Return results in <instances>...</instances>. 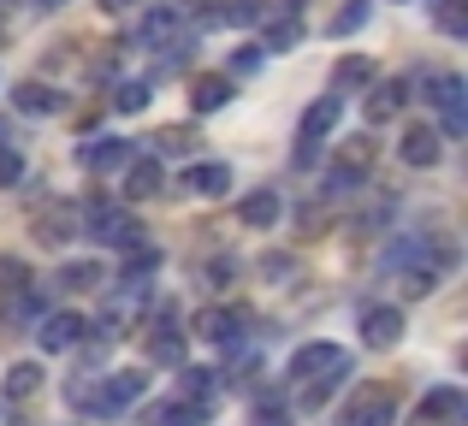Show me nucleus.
I'll return each mask as SVG.
<instances>
[{
    "instance_id": "7",
    "label": "nucleus",
    "mask_w": 468,
    "mask_h": 426,
    "mask_svg": "<svg viewBox=\"0 0 468 426\" xmlns=\"http://www.w3.org/2000/svg\"><path fill=\"white\" fill-rule=\"evenodd\" d=\"M131 161H137V149L119 142V137H95V142H83V149H78L83 172H113V166H131Z\"/></svg>"
},
{
    "instance_id": "36",
    "label": "nucleus",
    "mask_w": 468,
    "mask_h": 426,
    "mask_svg": "<svg viewBox=\"0 0 468 426\" xmlns=\"http://www.w3.org/2000/svg\"><path fill=\"white\" fill-rule=\"evenodd\" d=\"M149 349H154V361H178V356H184V344H178V338H172V332H160Z\"/></svg>"
},
{
    "instance_id": "12",
    "label": "nucleus",
    "mask_w": 468,
    "mask_h": 426,
    "mask_svg": "<svg viewBox=\"0 0 468 426\" xmlns=\"http://www.w3.org/2000/svg\"><path fill=\"white\" fill-rule=\"evenodd\" d=\"M184 190H190V196H202V202L226 196V190H231V166H219V161L190 166V172H184Z\"/></svg>"
},
{
    "instance_id": "4",
    "label": "nucleus",
    "mask_w": 468,
    "mask_h": 426,
    "mask_svg": "<svg viewBox=\"0 0 468 426\" xmlns=\"http://www.w3.org/2000/svg\"><path fill=\"white\" fill-rule=\"evenodd\" d=\"M344 379L350 373V356H344L338 344H303L297 356H291V368H285V379L291 385H314V379Z\"/></svg>"
},
{
    "instance_id": "18",
    "label": "nucleus",
    "mask_w": 468,
    "mask_h": 426,
    "mask_svg": "<svg viewBox=\"0 0 468 426\" xmlns=\"http://www.w3.org/2000/svg\"><path fill=\"white\" fill-rule=\"evenodd\" d=\"M238 326H243V308H202V314H196V332H202V338H219V344H231V338H238Z\"/></svg>"
},
{
    "instance_id": "35",
    "label": "nucleus",
    "mask_w": 468,
    "mask_h": 426,
    "mask_svg": "<svg viewBox=\"0 0 468 426\" xmlns=\"http://www.w3.org/2000/svg\"><path fill=\"white\" fill-rule=\"evenodd\" d=\"M154 266H160V255L143 249V255H131V261H125V278H143V273H154Z\"/></svg>"
},
{
    "instance_id": "14",
    "label": "nucleus",
    "mask_w": 468,
    "mask_h": 426,
    "mask_svg": "<svg viewBox=\"0 0 468 426\" xmlns=\"http://www.w3.org/2000/svg\"><path fill=\"white\" fill-rule=\"evenodd\" d=\"M403 83H367V125H391L403 113Z\"/></svg>"
},
{
    "instance_id": "39",
    "label": "nucleus",
    "mask_w": 468,
    "mask_h": 426,
    "mask_svg": "<svg viewBox=\"0 0 468 426\" xmlns=\"http://www.w3.org/2000/svg\"><path fill=\"white\" fill-rule=\"evenodd\" d=\"M36 6H48V12H54V6H66V0H36Z\"/></svg>"
},
{
    "instance_id": "25",
    "label": "nucleus",
    "mask_w": 468,
    "mask_h": 426,
    "mask_svg": "<svg viewBox=\"0 0 468 426\" xmlns=\"http://www.w3.org/2000/svg\"><path fill=\"white\" fill-rule=\"evenodd\" d=\"M59 285L66 290H90V285H101V266L95 261H71V266H59Z\"/></svg>"
},
{
    "instance_id": "29",
    "label": "nucleus",
    "mask_w": 468,
    "mask_h": 426,
    "mask_svg": "<svg viewBox=\"0 0 468 426\" xmlns=\"http://www.w3.org/2000/svg\"><path fill=\"white\" fill-rule=\"evenodd\" d=\"M439 30H445V36H468V12H463V0H439Z\"/></svg>"
},
{
    "instance_id": "15",
    "label": "nucleus",
    "mask_w": 468,
    "mask_h": 426,
    "mask_svg": "<svg viewBox=\"0 0 468 426\" xmlns=\"http://www.w3.org/2000/svg\"><path fill=\"white\" fill-rule=\"evenodd\" d=\"M279 213H285L279 190H250V196L238 202V219H243V225H279Z\"/></svg>"
},
{
    "instance_id": "20",
    "label": "nucleus",
    "mask_w": 468,
    "mask_h": 426,
    "mask_svg": "<svg viewBox=\"0 0 468 426\" xmlns=\"http://www.w3.org/2000/svg\"><path fill=\"white\" fill-rule=\"evenodd\" d=\"M12 107H18V113H42L48 119V113H59V95L48 89V83L30 78V83H18V89H12Z\"/></svg>"
},
{
    "instance_id": "21",
    "label": "nucleus",
    "mask_w": 468,
    "mask_h": 426,
    "mask_svg": "<svg viewBox=\"0 0 468 426\" xmlns=\"http://www.w3.org/2000/svg\"><path fill=\"white\" fill-rule=\"evenodd\" d=\"M190 101H196V113H219V107L231 101V78H202Z\"/></svg>"
},
{
    "instance_id": "38",
    "label": "nucleus",
    "mask_w": 468,
    "mask_h": 426,
    "mask_svg": "<svg viewBox=\"0 0 468 426\" xmlns=\"http://www.w3.org/2000/svg\"><path fill=\"white\" fill-rule=\"evenodd\" d=\"M125 6H137V0H101V12H125Z\"/></svg>"
},
{
    "instance_id": "10",
    "label": "nucleus",
    "mask_w": 468,
    "mask_h": 426,
    "mask_svg": "<svg viewBox=\"0 0 468 426\" xmlns=\"http://www.w3.org/2000/svg\"><path fill=\"white\" fill-rule=\"evenodd\" d=\"M83 332H90V320H83V314H48V320L36 326V344H42L48 356H59V349H71Z\"/></svg>"
},
{
    "instance_id": "32",
    "label": "nucleus",
    "mask_w": 468,
    "mask_h": 426,
    "mask_svg": "<svg viewBox=\"0 0 468 426\" xmlns=\"http://www.w3.org/2000/svg\"><path fill=\"white\" fill-rule=\"evenodd\" d=\"M190 142H196L190 130H178V125H172V130H160V137H154V149H160V154H184Z\"/></svg>"
},
{
    "instance_id": "2",
    "label": "nucleus",
    "mask_w": 468,
    "mask_h": 426,
    "mask_svg": "<svg viewBox=\"0 0 468 426\" xmlns=\"http://www.w3.org/2000/svg\"><path fill=\"white\" fill-rule=\"evenodd\" d=\"M374 178V137H344L338 154H332V172H326V190L344 196V190L367 184Z\"/></svg>"
},
{
    "instance_id": "24",
    "label": "nucleus",
    "mask_w": 468,
    "mask_h": 426,
    "mask_svg": "<svg viewBox=\"0 0 468 426\" xmlns=\"http://www.w3.org/2000/svg\"><path fill=\"white\" fill-rule=\"evenodd\" d=\"M207 18L214 24H255L261 18V0H226V6H214Z\"/></svg>"
},
{
    "instance_id": "19",
    "label": "nucleus",
    "mask_w": 468,
    "mask_h": 426,
    "mask_svg": "<svg viewBox=\"0 0 468 426\" xmlns=\"http://www.w3.org/2000/svg\"><path fill=\"white\" fill-rule=\"evenodd\" d=\"M36 237H42V243H71V237H78V213L54 202L48 213H36Z\"/></svg>"
},
{
    "instance_id": "11",
    "label": "nucleus",
    "mask_w": 468,
    "mask_h": 426,
    "mask_svg": "<svg viewBox=\"0 0 468 426\" xmlns=\"http://www.w3.org/2000/svg\"><path fill=\"white\" fill-rule=\"evenodd\" d=\"M403 338V314L398 308H367L362 314V344L367 349H391Z\"/></svg>"
},
{
    "instance_id": "5",
    "label": "nucleus",
    "mask_w": 468,
    "mask_h": 426,
    "mask_svg": "<svg viewBox=\"0 0 468 426\" xmlns=\"http://www.w3.org/2000/svg\"><path fill=\"white\" fill-rule=\"evenodd\" d=\"M421 89H433L427 101L445 113V137H463L468 130V101H463V78L457 71H433V78H421Z\"/></svg>"
},
{
    "instance_id": "30",
    "label": "nucleus",
    "mask_w": 468,
    "mask_h": 426,
    "mask_svg": "<svg viewBox=\"0 0 468 426\" xmlns=\"http://www.w3.org/2000/svg\"><path fill=\"white\" fill-rule=\"evenodd\" d=\"M362 24H367V0H350V6L332 18V36H350V30H362Z\"/></svg>"
},
{
    "instance_id": "23",
    "label": "nucleus",
    "mask_w": 468,
    "mask_h": 426,
    "mask_svg": "<svg viewBox=\"0 0 468 426\" xmlns=\"http://www.w3.org/2000/svg\"><path fill=\"white\" fill-rule=\"evenodd\" d=\"M297 42H303V18H297V12H285L279 24H267V42L261 47H279V54H285V47H297Z\"/></svg>"
},
{
    "instance_id": "37",
    "label": "nucleus",
    "mask_w": 468,
    "mask_h": 426,
    "mask_svg": "<svg viewBox=\"0 0 468 426\" xmlns=\"http://www.w3.org/2000/svg\"><path fill=\"white\" fill-rule=\"evenodd\" d=\"M18 178H24V161L12 149H0V184H18Z\"/></svg>"
},
{
    "instance_id": "9",
    "label": "nucleus",
    "mask_w": 468,
    "mask_h": 426,
    "mask_svg": "<svg viewBox=\"0 0 468 426\" xmlns=\"http://www.w3.org/2000/svg\"><path fill=\"white\" fill-rule=\"evenodd\" d=\"M463 403L468 397L457 391V385H439V391H427L421 403H415V426H451L463 415Z\"/></svg>"
},
{
    "instance_id": "1",
    "label": "nucleus",
    "mask_w": 468,
    "mask_h": 426,
    "mask_svg": "<svg viewBox=\"0 0 468 426\" xmlns=\"http://www.w3.org/2000/svg\"><path fill=\"white\" fill-rule=\"evenodd\" d=\"M78 225L90 231V237L101 243V249H137V243L149 237V231L137 225V213L119 208V202H107V196H101V202H90V208L78 213Z\"/></svg>"
},
{
    "instance_id": "8",
    "label": "nucleus",
    "mask_w": 468,
    "mask_h": 426,
    "mask_svg": "<svg viewBox=\"0 0 468 426\" xmlns=\"http://www.w3.org/2000/svg\"><path fill=\"white\" fill-rule=\"evenodd\" d=\"M184 30V6H149L137 18V47H166Z\"/></svg>"
},
{
    "instance_id": "13",
    "label": "nucleus",
    "mask_w": 468,
    "mask_h": 426,
    "mask_svg": "<svg viewBox=\"0 0 468 426\" xmlns=\"http://www.w3.org/2000/svg\"><path fill=\"white\" fill-rule=\"evenodd\" d=\"M338 113H344V107H338V95H320V101L309 107V113H303L297 137H303V142H309V149H314L320 137H332V130H338Z\"/></svg>"
},
{
    "instance_id": "26",
    "label": "nucleus",
    "mask_w": 468,
    "mask_h": 426,
    "mask_svg": "<svg viewBox=\"0 0 468 426\" xmlns=\"http://www.w3.org/2000/svg\"><path fill=\"white\" fill-rule=\"evenodd\" d=\"M207 391H214V373H207V368H184V373H178V397H190V403H202Z\"/></svg>"
},
{
    "instance_id": "22",
    "label": "nucleus",
    "mask_w": 468,
    "mask_h": 426,
    "mask_svg": "<svg viewBox=\"0 0 468 426\" xmlns=\"http://www.w3.org/2000/svg\"><path fill=\"white\" fill-rule=\"evenodd\" d=\"M36 391H42V368H36V361H18V368L6 373V397L24 403V397H36Z\"/></svg>"
},
{
    "instance_id": "6",
    "label": "nucleus",
    "mask_w": 468,
    "mask_h": 426,
    "mask_svg": "<svg viewBox=\"0 0 468 426\" xmlns=\"http://www.w3.org/2000/svg\"><path fill=\"white\" fill-rule=\"evenodd\" d=\"M398 421V397L379 385V391H356V403L338 415V426H391Z\"/></svg>"
},
{
    "instance_id": "16",
    "label": "nucleus",
    "mask_w": 468,
    "mask_h": 426,
    "mask_svg": "<svg viewBox=\"0 0 468 426\" xmlns=\"http://www.w3.org/2000/svg\"><path fill=\"white\" fill-rule=\"evenodd\" d=\"M439 154H445V137H439V130L415 125L410 137H403V161L410 166H439Z\"/></svg>"
},
{
    "instance_id": "31",
    "label": "nucleus",
    "mask_w": 468,
    "mask_h": 426,
    "mask_svg": "<svg viewBox=\"0 0 468 426\" xmlns=\"http://www.w3.org/2000/svg\"><path fill=\"white\" fill-rule=\"evenodd\" d=\"M119 113H143V107H149V83H119Z\"/></svg>"
},
{
    "instance_id": "33",
    "label": "nucleus",
    "mask_w": 468,
    "mask_h": 426,
    "mask_svg": "<svg viewBox=\"0 0 468 426\" xmlns=\"http://www.w3.org/2000/svg\"><path fill=\"white\" fill-rule=\"evenodd\" d=\"M255 426H291V409L285 403H261L255 409Z\"/></svg>"
},
{
    "instance_id": "17",
    "label": "nucleus",
    "mask_w": 468,
    "mask_h": 426,
    "mask_svg": "<svg viewBox=\"0 0 468 426\" xmlns=\"http://www.w3.org/2000/svg\"><path fill=\"white\" fill-rule=\"evenodd\" d=\"M125 196H131V202H149V196H160V161H154V154L131 161V172H125Z\"/></svg>"
},
{
    "instance_id": "3",
    "label": "nucleus",
    "mask_w": 468,
    "mask_h": 426,
    "mask_svg": "<svg viewBox=\"0 0 468 426\" xmlns=\"http://www.w3.org/2000/svg\"><path fill=\"white\" fill-rule=\"evenodd\" d=\"M143 391H149V379H143V373H113V379H101L95 391H83V385H78V391H71V403H90L95 415H125Z\"/></svg>"
},
{
    "instance_id": "34",
    "label": "nucleus",
    "mask_w": 468,
    "mask_h": 426,
    "mask_svg": "<svg viewBox=\"0 0 468 426\" xmlns=\"http://www.w3.org/2000/svg\"><path fill=\"white\" fill-rule=\"evenodd\" d=\"M226 278H238V261H226V255H219V261H207V285L226 290Z\"/></svg>"
},
{
    "instance_id": "28",
    "label": "nucleus",
    "mask_w": 468,
    "mask_h": 426,
    "mask_svg": "<svg viewBox=\"0 0 468 426\" xmlns=\"http://www.w3.org/2000/svg\"><path fill=\"white\" fill-rule=\"evenodd\" d=\"M202 421H207V403H172L160 415V426H202Z\"/></svg>"
},
{
    "instance_id": "27",
    "label": "nucleus",
    "mask_w": 468,
    "mask_h": 426,
    "mask_svg": "<svg viewBox=\"0 0 468 426\" xmlns=\"http://www.w3.org/2000/svg\"><path fill=\"white\" fill-rule=\"evenodd\" d=\"M332 83H338V89H356V83H374V66H367L362 54H350V59H338V78H332Z\"/></svg>"
}]
</instances>
